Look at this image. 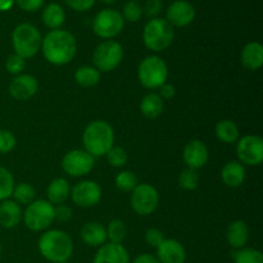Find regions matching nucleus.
Returning a JSON list of instances; mask_svg holds the SVG:
<instances>
[{
	"mask_svg": "<svg viewBox=\"0 0 263 263\" xmlns=\"http://www.w3.org/2000/svg\"><path fill=\"white\" fill-rule=\"evenodd\" d=\"M139 185L138 177L131 171H122L116 176V186L121 192L130 193Z\"/></svg>",
	"mask_w": 263,
	"mask_h": 263,
	"instance_id": "2f4dec72",
	"label": "nucleus"
},
{
	"mask_svg": "<svg viewBox=\"0 0 263 263\" xmlns=\"http://www.w3.org/2000/svg\"><path fill=\"white\" fill-rule=\"evenodd\" d=\"M37 247L41 256L53 263L68 261L73 253L71 236L62 230L45 231L39 239Z\"/></svg>",
	"mask_w": 263,
	"mask_h": 263,
	"instance_id": "f03ea898",
	"label": "nucleus"
},
{
	"mask_svg": "<svg viewBox=\"0 0 263 263\" xmlns=\"http://www.w3.org/2000/svg\"><path fill=\"white\" fill-rule=\"evenodd\" d=\"M195 8L186 0H176L166 12V20L172 27H186L194 21Z\"/></svg>",
	"mask_w": 263,
	"mask_h": 263,
	"instance_id": "4468645a",
	"label": "nucleus"
},
{
	"mask_svg": "<svg viewBox=\"0 0 263 263\" xmlns=\"http://www.w3.org/2000/svg\"><path fill=\"white\" fill-rule=\"evenodd\" d=\"M37 80L31 74H17L9 84V92L15 100H27L37 92Z\"/></svg>",
	"mask_w": 263,
	"mask_h": 263,
	"instance_id": "2eb2a0df",
	"label": "nucleus"
},
{
	"mask_svg": "<svg viewBox=\"0 0 263 263\" xmlns=\"http://www.w3.org/2000/svg\"><path fill=\"white\" fill-rule=\"evenodd\" d=\"M54 216H55V220L64 222V221H68L72 218V210L68 205L58 204V207H54Z\"/></svg>",
	"mask_w": 263,
	"mask_h": 263,
	"instance_id": "37998d69",
	"label": "nucleus"
},
{
	"mask_svg": "<svg viewBox=\"0 0 263 263\" xmlns=\"http://www.w3.org/2000/svg\"><path fill=\"white\" fill-rule=\"evenodd\" d=\"M184 162L187 168H202L208 162V149L200 140H192L184 148Z\"/></svg>",
	"mask_w": 263,
	"mask_h": 263,
	"instance_id": "a211bd4d",
	"label": "nucleus"
},
{
	"mask_svg": "<svg viewBox=\"0 0 263 263\" xmlns=\"http://www.w3.org/2000/svg\"><path fill=\"white\" fill-rule=\"evenodd\" d=\"M94 157L81 149L68 152L62 159V168L72 177H82L89 174L94 167Z\"/></svg>",
	"mask_w": 263,
	"mask_h": 263,
	"instance_id": "9b49d317",
	"label": "nucleus"
},
{
	"mask_svg": "<svg viewBox=\"0 0 263 263\" xmlns=\"http://www.w3.org/2000/svg\"><path fill=\"white\" fill-rule=\"evenodd\" d=\"M46 193H48V202H50L51 204H63L69 197L68 181L62 177L53 180L49 184Z\"/></svg>",
	"mask_w": 263,
	"mask_h": 263,
	"instance_id": "393cba45",
	"label": "nucleus"
},
{
	"mask_svg": "<svg viewBox=\"0 0 263 263\" xmlns=\"http://www.w3.org/2000/svg\"><path fill=\"white\" fill-rule=\"evenodd\" d=\"M157 259L161 263H185L186 252L180 241L164 239L157 247Z\"/></svg>",
	"mask_w": 263,
	"mask_h": 263,
	"instance_id": "dca6fc26",
	"label": "nucleus"
},
{
	"mask_svg": "<svg viewBox=\"0 0 263 263\" xmlns=\"http://www.w3.org/2000/svg\"><path fill=\"white\" fill-rule=\"evenodd\" d=\"M72 200L81 208L94 207L102 199V187L99 184L90 180H84L74 185L71 193Z\"/></svg>",
	"mask_w": 263,
	"mask_h": 263,
	"instance_id": "ddd939ff",
	"label": "nucleus"
},
{
	"mask_svg": "<svg viewBox=\"0 0 263 263\" xmlns=\"http://www.w3.org/2000/svg\"><path fill=\"white\" fill-rule=\"evenodd\" d=\"M161 94H158L162 99H171V98L175 97L176 94V90H175V86L171 84H163L161 87Z\"/></svg>",
	"mask_w": 263,
	"mask_h": 263,
	"instance_id": "c03bdc74",
	"label": "nucleus"
},
{
	"mask_svg": "<svg viewBox=\"0 0 263 263\" xmlns=\"http://www.w3.org/2000/svg\"><path fill=\"white\" fill-rule=\"evenodd\" d=\"M123 58V49L115 40H105L95 48L92 62L98 71L110 72L117 68Z\"/></svg>",
	"mask_w": 263,
	"mask_h": 263,
	"instance_id": "6e6552de",
	"label": "nucleus"
},
{
	"mask_svg": "<svg viewBox=\"0 0 263 263\" xmlns=\"http://www.w3.org/2000/svg\"><path fill=\"white\" fill-rule=\"evenodd\" d=\"M199 184V174L197 170L186 168L180 174L179 176V185L185 190H194L197 189Z\"/></svg>",
	"mask_w": 263,
	"mask_h": 263,
	"instance_id": "f704fd0d",
	"label": "nucleus"
},
{
	"mask_svg": "<svg viewBox=\"0 0 263 263\" xmlns=\"http://www.w3.org/2000/svg\"><path fill=\"white\" fill-rule=\"evenodd\" d=\"M167 76H168L167 64L159 57L149 55L139 64V81L146 89H159L162 85L166 84Z\"/></svg>",
	"mask_w": 263,
	"mask_h": 263,
	"instance_id": "423d86ee",
	"label": "nucleus"
},
{
	"mask_svg": "<svg viewBox=\"0 0 263 263\" xmlns=\"http://www.w3.org/2000/svg\"><path fill=\"white\" fill-rule=\"evenodd\" d=\"M23 221L31 231H44L55 220L54 205L45 199L33 200L23 213Z\"/></svg>",
	"mask_w": 263,
	"mask_h": 263,
	"instance_id": "0eeeda50",
	"label": "nucleus"
},
{
	"mask_svg": "<svg viewBox=\"0 0 263 263\" xmlns=\"http://www.w3.org/2000/svg\"><path fill=\"white\" fill-rule=\"evenodd\" d=\"M140 110L149 120H156L163 112V99L156 92H149L140 103Z\"/></svg>",
	"mask_w": 263,
	"mask_h": 263,
	"instance_id": "a878e982",
	"label": "nucleus"
},
{
	"mask_svg": "<svg viewBox=\"0 0 263 263\" xmlns=\"http://www.w3.org/2000/svg\"><path fill=\"white\" fill-rule=\"evenodd\" d=\"M131 193V207L138 215L149 216L158 207V192L152 185L139 184Z\"/></svg>",
	"mask_w": 263,
	"mask_h": 263,
	"instance_id": "9d476101",
	"label": "nucleus"
},
{
	"mask_svg": "<svg viewBox=\"0 0 263 263\" xmlns=\"http://www.w3.org/2000/svg\"><path fill=\"white\" fill-rule=\"evenodd\" d=\"M234 263H263V254L261 251L253 248L238 249L233 254Z\"/></svg>",
	"mask_w": 263,
	"mask_h": 263,
	"instance_id": "c756f323",
	"label": "nucleus"
},
{
	"mask_svg": "<svg viewBox=\"0 0 263 263\" xmlns=\"http://www.w3.org/2000/svg\"><path fill=\"white\" fill-rule=\"evenodd\" d=\"M0 257H2V246H0Z\"/></svg>",
	"mask_w": 263,
	"mask_h": 263,
	"instance_id": "09e8293b",
	"label": "nucleus"
},
{
	"mask_svg": "<svg viewBox=\"0 0 263 263\" xmlns=\"http://www.w3.org/2000/svg\"><path fill=\"white\" fill-rule=\"evenodd\" d=\"M92 263H130V254L122 244L105 243L99 247Z\"/></svg>",
	"mask_w": 263,
	"mask_h": 263,
	"instance_id": "f3484780",
	"label": "nucleus"
},
{
	"mask_svg": "<svg viewBox=\"0 0 263 263\" xmlns=\"http://www.w3.org/2000/svg\"><path fill=\"white\" fill-rule=\"evenodd\" d=\"M59 263H69L68 261H66V262H59Z\"/></svg>",
	"mask_w": 263,
	"mask_h": 263,
	"instance_id": "8fccbe9b",
	"label": "nucleus"
},
{
	"mask_svg": "<svg viewBox=\"0 0 263 263\" xmlns=\"http://www.w3.org/2000/svg\"><path fill=\"white\" fill-rule=\"evenodd\" d=\"M81 238L86 246L102 247L107 241V229L99 222H87L82 226Z\"/></svg>",
	"mask_w": 263,
	"mask_h": 263,
	"instance_id": "412c9836",
	"label": "nucleus"
},
{
	"mask_svg": "<svg viewBox=\"0 0 263 263\" xmlns=\"http://www.w3.org/2000/svg\"><path fill=\"white\" fill-rule=\"evenodd\" d=\"M103 3H104V4H115L116 2H117V0H102Z\"/></svg>",
	"mask_w": 263,
	"mask_h": 263,
	"instance_id": "de8ad7c7",
	"label": "nucleus"
},
{
	"mask_svg": "<svg viewBox=\"0 0 263 263\" xmlns=\"http://www.w3.org/2000/svg\"><path fill=\"white\" fill-rule=\"evenodd\" d=\"M121 14L128 22H138L143 17V7L136 0H130L123 5Z\"/></svg>",
	"mask_w": 263,
	"mask_h": 263,
	"instance_id": "72a5a7b5",
	"label": "nucleus"
},
{
	"mask_svg": "<svg viewBox=\"0 0 263 263\" xmlns=\"http://www.w3.org/2000/svg\"><path fill=\"white\" fill-rule=\"evenodd\" d=\"M43 22L48 28L53 30H59L66 22V12L63 8L57 3H50L46 5L43 10Z\"/></svg>",
	"mask_w": 263,
	"mask_h": 263,
	"instance_id": "b1692460",
	"label": "nucleus"
},
{
	"mask_svg": "<svg viewBox=\"0 0 263 263\" xmlns=\"http://www.w3.org/2000/svg\"><path fill=\"white\" fill-rule=\"evenodd\" d=\"M74 81L82 87L95 86L100 81V72L95 67L82 66L74 72Z\"/></svg>",
	"mask_w": 263,
	"mask_h": 263,
	"instance_id": "cd10ccee",
	"label": "nucleus"
},
{
	"mask_svg": "<svg viewBox=\"0 0 263 263\" xmlns=\"http://www.w3.org/2000/svg\"><path fill=\"white\" fill-rule=\"evenodd\" d=\"M133 263H161V262L157 259V257L152 256V254H148V253H144L136 257Z\"/></svg>",
	"mask_w": 263,
	"mask_h": 263,
	"instance_id": "a18cd8bd",
	"label": "nucleus"
},
{
	"mask_svg": "<svg viewBox=\"0 0 263 263\" xmlns=\"http://www.w3.org/2000/svg\"><path fill=\"white\" fill-rule=\"evenodd\" d=\"M15 3L25 12H36L43 7L45 0H15Z\"/></svg>",
	"mask_w": 263,
	"mask_h": 263,
	"instance_id": "79ce46f5",
	"label": "nucleus"
},
{
	"mask_svg": "<svg viewBox=\"0 0 263 263\" xmlns=\"http://www.w3.org/2000/svg\"><path fill=\"white\" fill-rule=\"evenodd\" d=\"M145 240L149 246L157 248L164 240L163 233L161 230H158V229H149L145 233Z\"/></svg>",
	"mask_w": 263,
	"mask_h": 263,
	"instance_id": "a19ab883",
	"label": "nucleus"
},
{
	"mask_svg": "<svg viewBox=\"0 0 263 263\" xmlns=\"http://www.w3.org/2000/svg\"><path fill=\"white\" fill-rule=\"evenodd\" d=\"M108 163L112 167H116V168H120V167H123L128 161V156L126 153V151L121 146H112L110 151L108 152L107 154Z\"/></svg>",
	"mask_w": 263,
	"mask_h": 263,
	"instance_id": "c9c22d12",
	"label": "nucleus"
},
{
	"mask_svg": "<svg viewBox=\"0 0 263 263\" xmlns=\"http://www.w3.org/2000/svg\"><path fill=\"white\" fill-rule=\"evenodd\" d=\"M22 220V211L14 200H3L0 204V226L4 229H13Z\"/></svg>",
	"mask_w": 263,
	"mask_h": 263,
	"instance_id": "aec40b11",
	"label": "nucleus"
},
{
	"mask_svg": "<svg viewBox=\"0 0 263 263\" xmlns=\"http://www.w3.org/2000/svg\"><path fill=\"white\" fill-rule=\"evenodd\" d=\"M125 26V20L122 14L116 9H103L98 13L92 20V31L97 36L102 39L116 37L120 35Z\"/></svg>",
	"mask_w": 263,
	"mask_h": 263,
	"instance_id": "1a4fd4ad",
	"label": "nucleus"
},
{
	"mask_svg": "<svg viewBox=\"0 0 263 263\" xmlns=\"http://www.w3.org/2000/svg\"><path fill=\"white\" fill-rule=\"evenodd\" d=\"M239 161L247 166H259L263 161V140L261 136L247 135L236 146Z\"/></svg>",
	"mask_w": 263,
	"mask_h": 263,
	"instance_id": "f8f14e48",
	"label": "nucleus"
},
{
	"mask_svg": "<svg viewBox=\"0 0 263 263\" xmlns=\"http://www.w3.org/2000/svg\"><path fill=\"white\" fill-rule=\"evenodd\" d=\"M162 8H163V3L162 0H146L145 5H144L143 13H145L146 17L157 18L161 13Z\"/></svg>",
	"mask_w": 263,
	"mask_h": 263,
	"instance_id": "58836bf2",
	"label": "nucleus"
},
{
	"mask_svg": "<svg viewBox=\"0 0 263 263\" xmlns=\"http://www.w3.org/2000/svg\"><path fill=\"white\" fill-rule=\"evenodd\" d=\"M17 139L9 130H0V153H10L15 148Z\"/></svg>",
	"mask_w": 263,
	"mask_h": 263,
	"instance_id": "4c0bfd02",
	"label": "nucleus"
},
{
	"mask_svg": "<svg viewBox=\"0 0 263 263\" xmlns=\"http://www.w3.org/2000/svg\"><path fill=\"white\" fill-rule=\"evenodd\" d=\"M216 136L222 143L234 144L239 139V128L233 121L222 120L216 125Z\"/></svg>",
	"mask_w": 263,
	"mask_h": 263,
	"instance_id": "bb28decb",
	"label": "nucleus"
},
{
	"mask_svg": "<svg viewBox=\"0 0 263 263\" xmlns=\"http://www.w3.org/2000/svg\"><path fill=\"white\" fill-rule=\"evenodd\" d=\"M41 33L31 23H21L13 30L12 44L15 54L22 58L36 55L41 48Z\"/></svg>",
	"mask_w": 263,
	"mask_h": 263,
	"instance_id": "39448f33",
	"label": "nucleus"
},
{
	"mask_svg": "<svg viewBox=\"0 0 263 263\" xmlns=\"http://www.w3.org/2000/svg\"><path fill=\"white\" fill-rule=\"evenodd\" d=\"M35 189L32 185L27 184V182H21L17 186H14L13 190V197H14L15 202L20 204H30L35 199Z\"/></svg>",
	"mask_w": 263,
	"mask_h": 263,
	"instance_id": "c85d7f7f",
	"label": "nucleus"
},
{
	"mask_svg": "<svg viewBox=\"0 0 263 263\" xmlns=\"http://www.w3.org/2000/svg\"><path fill=\"white\" fill-rule=\"evenodd\" d=\"M41 49L46 61L54 66H64L76 55L74 36L66 30H53L43 39Z\"/></svg>",
	"mask_w": 263,
	"mask_h": 263,
	"instance_id": "f257e3e1",
	"label": "nucleus"
},
{
	"mask_svg": "<svg viewBox=\"0 0 263 263\" xmlns=\"http://www.w3.org/2000/svg\"><path fill=\"white\" fill-rule=\"evenodd\" d=\"M15 0H0V12H8L13 8Z\"/></svg>",
	"mask_w": 263,
	"mask_h": 263,
	"instance_id": "49530a36",
	"label": "nucleus"
},
{
	"mask_svg": "<svg viewBox=\"0 0 263 263\" xmlns=\"http://www.w3.org/2000/svg\"><path fill=\"white\" fill-rule=\"evenodd\" d=\"M249 238V230L248 226L244 221H234L229 225L228 230H226V239L230 247L234 249H241L247 244Z\"/></svg>",
	"mask_w": 263,
	"mask_h": 263,
	"instance_id": "5701e85b",
	"label": "nucleus"
},
{
	"mask_svg": "<svg viewBox=\"0 0 263 263\" xmlns=\"http://www.w3.org/2000/svg\"><path fill=\"white\" fill-rule=\"evenodd\" d=\"M82 141L87 153L91 154L92 157H103L113 146L115 131L112 126L105 121H92L85 128Z\"/></svg>",
	"mask_w": 263,
	"mask_h": 263,
	"instance_id": "7ed1b4c3",
	"label": "nucleus"
},
{
	"mask_svg": "<svg viewBox=\"0 0 263 263\" xmlns=\"http://www.w3.org/2000/svg\"><path fill=\"white\" fill-rule=\"evenodd\" d=\"M14 190L13 175L4 167H0V202L7 200Z\"/></svg>",
	"mask_w": 263,
	"mask_h": 263,
	"instance_id": "7c9ffc66",
	"label": "nucleus"
},
{
	"mask_svg": "<svg viewBox=\"0 0 263 263\" xmlns=\"http://www.w3.org/2000/svg\"><path fill=\"white\" fill-rule=\"evenodd\" d=\"M64 2L71 9L76 10V12H86L94 7L97 0H64Z\"/></svg>",
	"mask_w": 263,
	"mask_h": 263,
	"instance_id": "ea45409f",
	"label": "nucleus"
},
{
	"mask_svg": "<svg viewBox=\"0 0 263 263\" xmlns=\"http://www.w3.org/2000/svg\"><path fill=\"white\" fill-rule=\"evenodd\" d=\"M26 67V59L22 58L21 55L18 54H12V55L8 57L7 62H5V68L9 73L12 74H21V72L25 69Z\"/></svg>",
	"mask_w": 263,
	"mask_h": 263,
	"instance_id": "e433bc0d",
	"label": "nucleus"
},
{
	"mask_svg": "<svg viewBox=\"0 0 263 263\" xmlns=\"http://www.w3.org/2000/svg\"><path fill=\"white\" fill-rule=\"evenodd\" d=\"M221 177L226 186L229 187H238L246 180V168L240 162L231 161L228 162L225 166L222 167L221 171Z\"/></svg>",
	"mask_w": 263,
	"mask_h": 263,
	"instance_id": "4be33fe9",
	"label": "nucleus"
},
{
	"mask_svg": "<svg viewBox=\"0 0 263 263\" xmlns=\"http://www.w3.org/2000/svg\"><path fill=\"white\" fill-rule=\"evenodd\" d=\"M126 238V226L121 220L110 221L107 228V239L109 243L121 244Z\"/></svg>",
	"mask_w": 263,
	"mask_h": 263,
	"instance_id": "473e14b6",
	"label": "nucleus"
},
{
	"mask_svg": "<svg viewBox=\"0 0 263 263\" xmlns=\"http://www.w3.org/2000/svg\"><path fill=\"white\" fill-rule=\"evenodd\" d=\"M174 27L167 22L166 18H152L143 30V41L152 51H163L174 41Z\"/></svg>",
	"mask_w": 263,
	"mask_h": 263,
	"instance_id": "20e7f679",
	"label": "nucleus"
},
{
	"mask_svg": "<svg viewBox=\"0 0 263 263\" xmlns=\"http://www.w3.org/2000/svg\"><path fill=\"white\" fill-rule=\"evenodd\" d=\"M240 61L241 64L251 71L259 69L263 64V46L257 41L248 43L241 50Z\"/></svg>",
	"mask_w": 263,
	"mask_h": 263,
	"instance_id": "6ab92c4d",
	"label": "nucleus"
}]
</instances>
